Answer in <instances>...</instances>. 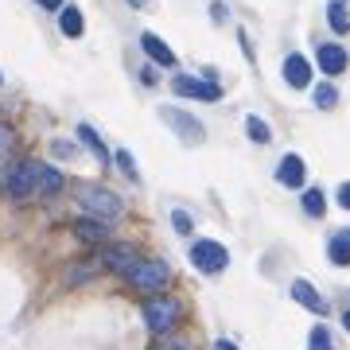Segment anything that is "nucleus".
Segmentation results:
<instances>
[{
    "instance_id": "f257e3e1",
    "label": "nucleus",
    "mask_w": 350,
    "mask_h": 350,
    "mask_svg": "<svg viewBox=\"0 0 350 350\" xmlns=\"http://www.w3.org/2000/svg\"><path fill=\"white\" fill-rule=\"evenodd\" d=\"M78 206L90 214V218H101V222H117L125 202L117 199L109 187H82L78 191Z\"/></svg>"
},
{
    "instance_id": "f03ea898",
    "label": "nucleus",
    "mask_w": 350,
    "mask_h": 350,
    "mask_svg": "<svg viewBox=\"0 0 350 350\" xmlns=\"http://www.w3.org/2000/svg\"><path fill=\"white\" fill-rule=\"evenodd\" d=\"M191 265H195L199 273L214 276V273H222L226 265H230V253H226L222 241L199 238V241H191Z\"/></svg>"
},
{
    "instance_id": "7ed1b4c3",
    "label": "nucleus",
    "mask_w": 350,
    "mask_h": 350,
    "mask_svg": "<svg viewBox=\"0 0 350 350\" xmlns=\"http://www.w3.org/2000/svg\"><path fill=\"white\" fill-rule=\"evenodd\" d=\"M125 280L133 288H140V292H160V288L172 280V269H167L163 261H137L125 273Z\"/></svg>"
},
{
    "instance_id": "20e7f679",
    "label": "nucleus",
    "mask_w": 350,
    "mask_h": 350,
    "mask_svg": "<svg viewBox=\"0 0 350 350\" xmlns=\"http://www.w3.org/2000/svg\"><path fill=\"white\" fill-rule=\"evenodd\" d=\"M175 319H179V304L167 300V296H152V300H144V323H148L152 335H167L175 327Z\"/></svg>"
},
{
    "instance_id": "39448f33",
    "label": "nucleus",
    "mask_w": 350,
    "mask_h": 350,
    "mask_svg": "<svg viewBox=\"0 0 350 350\" xmlns=\"http://www.w3.org/2000/svg\"><path fill=\"white\" fill-rule=\"evenodd\" d=\"M4 183H8V195H12V199H27V195H36V191H39V163L36 160L16 163Z\"/></svg>"
},
{
    "instance_id": "423d86ee",
    "label": "nucleus",
    "mask_w": 350,
    "mask_h": 350,
    "mask_svg": "<svg viewBox=\"0 0 350 350\" xmlns=\"http://www.w3.org/2000/svg\"><path fill=\"white\" fill-rule=\"evenodd\" d=\"M172 90L179 94V98H195V101H218V98H222V86H218V82L191 78V75H179L172 82Z\"/></svg>"
},
{
    "instance_id": "0eeeda50",
    "label": "nucleus",
    "mask_w": 350,
    "mask_h": 350,
    "mask_svg": "<svg viewBox=\"0 0 350 350\" xmlns=\"http://www.w3.org/2000/svg\"><path fill=\"white\" fill-rule=\"evenodd\" d=\"M160 117L167 121V125H172V133H179V137L187 140V144H202V137H206L199 121H195L191 113H183V109H172V105H163Z\"/></svg>"
},
{
    "instance_id": "6e6552de",
    "label": "nucleus",
    "mask_w": 350,
    "mask_h": 350,
    "mask_svg": "<svg viewBox=\"0 0 350 350\" xmlns=\"http://www.w3.org/2000/svg\"><path fill=\"white\" fill-rule=\"evenodd\" d=\"M315 63L323 75H342L347 70V51L338 47V43H319L315 47Z\"/></svg>"
},
{
    "instance_id": "1a4fd4ad",
    "label": "nucleus",
    "mask_w": 350,
    "mask_h": 350,
    "mask_svg": "<svg viewBox=\"0 0 350 350\" xmlns=\"http://www.w3.org/2000/svg\"><path fill=\"white\" fill-rule=\"evenodd\" d=\"M284 82L292 90H308L312 86V63L304 55H288L284 59Z\"/></svg>"
},
{
    "instance_id": "9d476101",
    "label": "nucleus",
    "mask_w": 350,
    "mask_h": 350,
    "mask_svg": "<svg viewBox=\"0 0 350 350\" xmlns=\"http://www.w3.org/2000/svg\"><path fill=\"white\" fill-rule=\"evenodd\" d=\"M137 261H140V257H137V250H133V245H109V250H101V265H105V269H113V273H121V276H125Z\"/></svg>"
},
{
    "instance_id": "9b49d317",
    "label": "nucleus",
    "mask_w": 350,
    "mask_h": 350,
    "mask_svg": "<svg viewBox=\"0 0 350 350\" xmlns=\"http://www.w3.org/2000/svg\"><path fill=\"white\" fill-rule=\"evenodd\" d=\"M140 47H144V55H148L152 63H160V66H175V51L163 43L160 36H152V31H144L140 36Z\"/></svg>"
},
{
    "instance_id": "f8f14e48",
    "label": "nucleus",
    "mask_w": 350,
    "mask_h": 350,
    "mask_svg": "<svg viewBox=\"0 0 350 350\" xmlns=\"http://www.w3.org/2000/svg\"><path fill=\"white\" fill-rule=\"evenodd\" d=\"M292 300L304 304V308H308V312H315V315H323V312H327L323 296H319V292H315L308 280H292Z\"/></svg>"
},
{
    "instance_id": "ddd939ff",
    "label": "nucleus",
    "mask_w": 350,
    "mask_h": 350,
    "mask_svg": "<svg viewBox=\"0 0 350 350\" xmlns=\"http://www.w3.org/2000/svg\"><path fill=\"white\" fill-rule=\"evenodd\" d=\"M304 160L300 156H292V152H288L284 160H280V167H276V179H280V183H284V187H304Z\"/></svg>"
},
{
    "instance_id": "4468645a",
    "label": "nucleus",
    "mask_w": 350,
    "mask_h": 350,
    "mask_svg": "<svg viewBox=\"0 0 350 350\" xmlns=\"http://www.w3.org/2000/svg\"><path fill=\"white\" fill-rule=\"evenodd\" d=\"M327 20H331V27H335L338 36H347V31H350V8H347V0H331V4H327Z\"/></svg>"
},
{
    "instance_id": "2eb2a0df",
    "label": "nucleus",
    "mask_w": 350,
    "mask_h": 350,
    "mask_svg": "<svg viewBox=\"0 0 350 350\" xmlns=\"http://www.w3.org/2000/svg\"><path fill=\"white\" fill-rule=\"evenodd\" d=\"M327 257H331L335 265H350V230H342V234H335V238H331Z\"/></svg>"
},
{
    "instance_id": "dca6fc26",
    "label": "nucleus",
    "mask_w": 350,
    "mask_h": 350,
    "mask_svg": "<svg viewBox=\"0 0 350 350\" xmlns=\"http://www.w3.org/2000/svg\"><path fill=\"white\" fill-rule=\"evenodd\" d=\"M75 234L82 241H105V222H101V218H82V222L75 226Z\"/></svg>"
},
{
    "instance_id": "f3484780",
    "label": "nucleus",
    "mask_w": 350,
    "mask_h": 350,
    "mask_svg": "<svg viewBox=\"0 0 350 350\" xmlns=\"http://www.w3.org/2000/svg\"><path fill=\"white\" fill-rule=\"evenodd\" d=\"M59 27H63V36L78 39V36H82V27H86V20H82V12H78V8H63V16H59Z\"/></svg>"
},
{
    "instance_id": "a211bd4d",
    "label": "nucleus",
    "mask_w": 350,
    "mask_h": 350,
    "mask_svg": "<svg viewBox=\"0 0 350 350\" xmlns=\"http://www.w3.org/2000/svg\"><path fill=\"white\" fill-rule=\"evenodd\" d=\"M39 191L43 195H59L63 191V175L55 172V167H47V163H39Z\"/></svg>"
},
{
    "instance_id": "6ab92c4d",
    "label": "nucleus",
    "mask_w": 350,
    "mask_h": 350,
    "mask_svg": "<svg viewBox=\"0 0 350 350\" xmlns=\"http://www.w3.org/2000/svg\"><path fill=\"white\" fill-rule=\"evenodd\" d=\"M78 140H82V144H90V152H94V156H98L101 163H109V152H105L101 137H98V133H94L90 125H78Z\"/></svg>"
},
{
    "instance_id": "aec40b11",
    "label": "nucleus",
    "mask_w": 350,
    "mask_h": 350,
    "mask_svg": "<svg viewBox=\"0 0 350 350\" xmlns=\"http://www.w3.org/2000/svg\"><path fill=\"white\" fill-rule=\"evenodd\" d=\"M101 269V261H86V265H70L66 269V284H82V280H90V276Z\"/></svg>"
},
{
    "instance_id": "412c9836",
    "label": "nucleus",
    "mask_w": 350,
    "mask_h": 350,
    "mask_svg": "<svg viewBox=\"0 0 350 350\" xmlns=\"http://www.w3.org/2000/svg\"><path fill=\"white\" fill-rule=\"evenodd\" d=\"M245 133H250V140H257V144H269V140H273L269 125H265L257 113H253V117H245Z\"/></svg>"
},
{
    "instance_id": "4be33fe9",
    "label": "nucleus",
    "mask_w": 350,
    "mask_h": 350,
    "mask_svg": "<svg viewBox=\"0 0 350 350\" xmlns=\"http://www.w3.org/2000/svg\"><path fill=\"white\" fill-rule=\"evenodd\" d=\"M304 211L312 214V218H323V211H327L323 191H304Z\"/></svg>"
},
{
    "instance_id": "5701e85b",
    "label": "nucleus",
    "mask_w": 350,
    "mask_h": 350,
    "mask_svg": "<svg viewBox=\"0 0 350 350\" xmlns=\"http://www.w3.org/2000/svg\"><path fill=\"white\" fill-rule=\"evenodd\" d=\"M308 350H335V342H331V331H327V327H315L312 335H308Z\"/></svg>"
},
{
    "instance_id": "b1692460",
    "label": "nucleus",
    "mask_w": 350,
    "mask_h": 350,
    "mask_svg": "<svg viewBox=\"0 0 350 350\" xmlns=\"http://www.w3.org/2000/svg\"><path fill=\"white\" fill-rule=\"evenodd\" d=\"M335 101H338V90L335 86H319V90H315V105H319V109H331Z\"/></svg>"
},
{
    "instance_id": "393cba45",
    "label": "nucleus",
    "mask_w": 350,
    "mask_h": 350,
    "mask_svg": "<svg viewBox=\"0 0 350 350\" xmlns=\"http://www.w3.org/2000/svg\"><path fill=\"white\" fill-rule=\"evenodd\" d=\"M12 148H16V137H12V129H8V125H0V156H8Z\"/></svg>"
},
{
    "instance_id": "a878e982",
    "label": "nucleus",
    "mask_w": 350,
    "mask_h": 350,
    "mask_svg": "<svg viewBox=\"0 0 350 350\" xmlns=\"http://www.w3.org/2000/svg\"><path fill=\"white\" fill-rule=\"evenodd\" d=\"M172 226L179 230V234H191V218H187L183 211H175V214H172Z\"/></svg>"
},
{
    "instance_id": "bb28decb",
    "label": "nucleus",
    "mask_w": 350,
    "mask_h": 350,
    "mask_svg": "<svg viewBox=\"0 0 350 350\" xmlns=\"http://www.w3.org/2000/svg\"><path fill=\"white\" fill-rule=\"evenodd\" d=\"M156 350H191V342H187V338H163Z\"/></svg>"
},
{
    "instance_id": "cd10ccee",
    "label": "nucleus",
    "mask_w": 350,
    "mask_h": 350,
    "mask_svg": "<svg viewBox=\"0 0 350 350\" xmlns=\"http://www.w3.org/2000/svg\"><path fill=\"white\" fill-rule=\"evenodd\" d=\"M117 163H121V172H125V175H137V163H133L129 152H117Z\"/></svg>"
},
{
    "instance_id": "c85d7f7f",
    "label": "nucleus",
    "mask_w": 350,
    "mask_h": 350,
    "mask_svg": "<svg viewBox=\"0 0 350 350\" xmlns=\"http://www.w3.org/2000/svg\"><path fill=\"white\" fill-rule=\"evenodd\" d=\"M338 202H342V206L350 211V183H347V187H338Z\"/></svg>"
},
{
    "instance_id": "c756f323",
    "label": "nucleus",
    "mask_w": 350,
    "mask_h": 350,
    "mask_svg": "<svg viewBox=\"0 0 350 350\" xmlns=\"http://www.w3.org/2000/svg\"><path fill=\"white\" fill-rule=\"evenodd\" d=\"M214 350H238V347H234V342H226V338H218V342H214Z\"/></svg>"
},
{
    "instance_id": "7c9ffc66",
    "label": "nucleus",
    "mask_w": 350,
    "mask_h": 350,
    "mask_svg": "<svg viewBox=\"0 0 350 350\" xmlns=\"http://www.w3.org/2000/svg\"><path fill=\"white\" fill-rule=\"evenodd\" d=\"M39 8H59V4H63V0H36Z\"/></svg>"
},
{
    "instance_id": "2f4dec72",
    "label": "nucleus",
    "mask_w": 350,
    "mask_h": 350,
    "mask_svg": "<svg viewBox=\"0 0 350 350\" xmlns=\"http://www.w3.org/2000/svg\"><path fill=\"white\" fill-rule=\"evenodd\" d=\"M342 327H347V331H350V308H347V312H342Z\"/></svg>"
},
{
    "instance_id": "473e14b6",
    "label": "nucleus",
    "mask_w": 350,
    "mask_h": 350,
    "mask_svg": "<svg viewBox=\"0 0 350 350\" xmlns=\"http://www.w3.org/2000/svg\"><path fill=\"white\" fill-rule=\"evenodd\" d=\"M129 4H133V8H144V4H148V0H129Z\"/></svg>"
},
{
    "instance_id": "72a5a7b5",
    "label": "nucleus",
    "mask_w": 350,
    "mask_h": 350,
    "mask_svg": "<svg viewBox=\"0 0 350 350\" xmlns=\"http://www.w3.org/2000/svg\"><path fill=\"white\" fill-rule=\"evenodd\" d=\"M0 187H4V179H0Z\"/></svg>"
}]
</instances>
